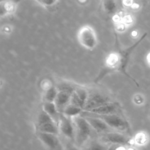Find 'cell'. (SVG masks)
Returning <instances> with one entry per match:
<instances>
[{"label":"cell","mask_w":150,"mask_h":150,"mask_svg":"<svg viewBox=\"0 0 150 150\" xmlns=\"http://www.w3.org/2000/svg\"><path fill=\"white\" fill-rule=\"evenodd\" d=\"M146 35V34H144L140 39V40L138 41L136 44H134L130 48H127L125 51H120L119 53H113V54H110L108 58L106 59V61H105L106 68L109 70H119V71L122 72V73L127 76L125 71V68L127 64V61H128L129 56H130V53L133 51V50L143 40Z\"/></svg>","instance_id":"obj_1"},{"label":"cell","mask_w":150,"mask_h":150,"mask_svg":"<svg viewBox=\"0 0 150 150\" xmlns=\"http://www.w3.org/2000/svg\"><path fill=\"white\" fill-rule=\"evenodd\" d=\"M73 122L75 126V143L77 146H81L90 137L92 128L86 119L81 114L73 117Z\"/></svg>","instance_id":"obj_2"},{"label":"cell","mask_w":150,"mask_h":150,"mask_svg":"<svg viewBox=\"0 0 150 150\" xmlns=\"http://www.w3.org/2000/svg\"><path fill=\"white\" fill-rule=\"evenodd\" d=\"M85 112H86V111H85ZM88 114H90V113H88ZM92 115H95V114H92ZM95 116H97V117L103 120L111 129H114V130H119V131H126L129 129L128 122L118 114Z\"/></svg>","instance_id":"obj_3"},{"label":"cell","mask_w":150,"mask_h":150,"mask_svg":"<svg viewBox=\"0 0 150 150\" xmlns=\"http://www.w3.org/2000/svg\"><path fill=\"white\" fill-rule=\"evenodd\" d=\"M79 40L85 48L92 49L97 45V38L93 29L89 26L82 27L79 32Z\"/></svg>","instance_id":"obj_4"},{"label":"cell","mask_w":150,"mask_h":150,"mask_svg":"<svg viewBox=\"0 0 150 150\" xmlns=\"http://www.w3.org/2000/svg\"><path fill=\"white\" fill-rule=\"evenodd\" d=\"M58 126L59 132H60L64 137L70 140H74L75 126L73 122L70 120V117L62 114L59 120Z\"/></svg>","instance_id":"obj_5"},{"label":"cell","mask_w":150,"mask_h":150,"mask_svg":"<svg viewBox=\"0 0 150 150\" xmlns=\"http://www.w3.org/2000/svg\"><path fill=\"white\" fill-rule=\"evenodd\" d=\"M111 102V100L108 97L102 95L100 93H93L88 95L87 100L85 103L83 111H89L93 108L106 104Z\"/></svg>","instance_id":"obj_6"},{"label":"cell","mask_w":150,"mask_h":150,"mask_svg":"<svg viewBox=\"0 0 150 150\" xmlns=\"http://www.w3.org/2000/svg\"><path fill=\"white\" fill-rule=\"evenodd\" d=\"M83 112H85V111H83ZM81 115L83 116L86 119V120L89 123L92 128L93 130H95V131L98 132V133H107V132L111 131V127L106 124V122L103 120H102L100 117L95 115H92V114H91L92 116H90L89 114H83V113H81Z\"/></svg>","instance_id":"obj_7"},{"label":"cell","mask_w":150,"mask_h":150,"mask_svg":"<svg viewBox=\"0 0 150 150\" xmlns=\"http://www.w3.org/2000/svg\"><path fill=\"white\" fill-rule=\"evenodd\" d=\"M100 139L103 143L113 144H127L130 142V139L125 135L111 131L103 133Z\"/></svg>","instance_id":"obj_8"},{"label":"cell","mask_w":150,"mask_h":150,"mask_svg":"<svg viewBox=\"0 0 150 150\" xmlns=\"http://www.w3.org/2000/svg\"><path fill=\"white\" fill-rule=\"evenodd\" d=\"M120 111V105L116 103H112L111 101L108 103L97 107L86 112L95 114V115H107V114H118Z\"/></svg>","instance_id":"obj_9"},{"label":"cell","mask_w":150,"mask_h":150,"mask_svg":"<svg viewBox=\"0 0 150 150\" xmlns=\"http://www.w3.org/2000/svg\"><path fill=\"white\" fill-rule=\"evenodd\" d=\"M38 138L44 145H45L47 147L50 148V149H56L59 148V141L57 136V134L39 132Z\"/></svg>","instance_id":"obj_10"},{"label":"cell","mask_w":150,"mask_h":150,"mask_svg":"<svg viewBox=\"0 0 150 150\" xmlns=\"http://www.w3.org/2000/svg\"><path fill=\"white\" fill-rule=\"evenodd\" d=\"M72 94L73 93L67 92V91L58 90V93L56 97L54 103L57 105V109L60 113H62L64 108L70 103Z\"/></svg>","instance_id":"obj_11"},{"label":"cell","mask_w":150,"mask_h":150,"mask_svg":"<svg viewBox=\"0 0 150 150\" xmlns=\"http://www.w3.org/2000/svg\"><path fill=\"white\" fill-rule=\"evenodd\" d=\"M87 98L88 93L85 89H81V88H77V89H75L74 92L72 94L70 103L78 105L83 109Z\"/></svg>","instance_id":"obj_12"},{"label":"cell","mask_w":150,"mask_h":150,"mask_svg":"<svg viewBox=\"0 0 150 150\" xmlns=\"http://www.w3.org/2000/svg\"><path fill=\"white\" fill-rule=\"evenodd\" d=\"M37 128L39 132L53 133V134L57 135L59 133L58 124L54 120H49V121L45 122L42 124L38 125H37Z\"/></svg>","instance_id":"obj_13"},{"label":"cell","mask_w":150,"mask_h":150,"mask_svg":"<svg viewBox=\"0 0 150 150\" xmlns=\"http://www.w3.org/2000/svg\"><path fill=\"white\" fill-rule=\"evenodd\" d=\"M44 111L58 124L59 120V117L61 114H59V111L57 109V107L56 105L54 102H48L46 101L45 103L43 104V107H42Z\"/></svg>","instance_id":"obj_14"},{"label":"cell","mask_w":150,"mask_h":150,"mask_svg":"<svg viewBox=\"0 0 150 150\" xmlns=\"http://www.w3.org/2000/svg\"><path fill=\"white\" fill-rule=\"evenodd\" d=\"M83 111V109H82L81 107L78 106V105H74V104L69 103L67 106L64 108V109L63 110L62 113L64 115L67 116L68 117H75L76 116L81 115Z\"/></svg>","instance_id":"obj_15"},{"label":"cell","mask_w":150,"mask_h":150,"mask_svg":"<svg viewBox=\"0 0 150 150\" xmlns=\"http://www.w3.org/2000/svg\"><path fill=\"white\" fill-rule=\"evenodd\" d=\"M105 11L108 14H114L117 10V4L115 0H103Z\"/></svg>","instance_id":"obj_16"},{"label":"cell","mask_w":150,"mask_h":150,"mask_svg":"<svg viewBox=\"0 0 150 150\" xmlns=\"http://www.w3.org/2000/svg\"><path fill=\"white\" fill-rule=\"evenodd\" d=\"M58 93V89L55 86H50L45 92V99L48 102H54Z\"/></svg>","instance_id":"obj_17"},{"label":"cell","mask_w":150,"mask_h":150,"mask_svg":"<svg viewBox=\"0 0 150 150\" xmlns=\"http://www.w3.org/2000/svg\"><path fill=\"white\" fill-rule=\"evenodd\" d=\"M136 142H137L139 144H142L145 142L146 139H145V136L144 134H139L137 136L136 139Z\"/></svg>","instance_id":"obj_18"},{"label":"cell","mask_w":150,"mask_h":150,"mask_svg":"<svg viewBox=\"0 0 150 150\" xmlns=\"http://www.w3.org/2000/svg\"><path fill=\"white\" fill-rule=\"evenodd\" d=\"M57 0H40V3L45 6H50L52 5Z\"/></svg>","instance_id":"obj_19"},{"label":"cell","mask_w":150,"mask_h":150,"mask_svg":"<svg viewBox=\"0 0 150 150\" xmlns=\"http://www.w3.org/2000/svg\"><path fill=\"white\" fill-rule=\"evenodd\" d=\"M6 1V0H0V2H2V1ZM13 1H15L16 2H17V1H20V0H13Z\"/></svg>","instance_id":"obj_20"},{"label":"cell","mask_w":150,"mask_h":150,"mask_svg":"<svg viewBox=\"0 0 150 150\" xmlns=\"http://www.w3.org/2000/svg\"><path fill=\"white\" fill-rule=\"evenodd\" d=\"M37 1H39V2H40V0H37Z\"/></svg>","instance_id":"obj_21"},{"label":"cell","mask_w":150,"mask_h":150,"mask_svg":"<svg viewBox=\"0 0 150 150\" xmlns=\"http://www.w3.org/2000/svg\"><path fill=\"white\" fill-rule=\"evenodd\" d=\"M149 58H150V56H149ZM149 62H150V59L149 60Z\"/></svg>","instance_id":"obj_22"}]
</instances>
